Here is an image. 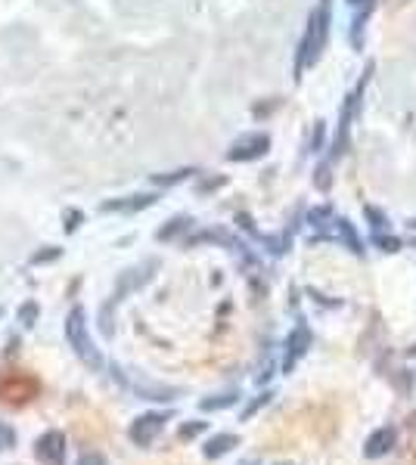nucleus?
<instances>
[{
	"instance_id": "nucleus-1",
	"label": "nucleus",
	"mask_w": 416,
	"mask_h": 465,
	"mask_svg": "<svg viewBox=\"0 0 416 465\" xmlns=\"http://www.w3.org/2000/svg\"><path fill=\"white\" fill-rule=\"evenodd\" d=\"M327 38H329V0H323L320 6L308 16V28H305V38H301V47H299V62H295V72L311 68L317 59H320L323 47H327Z\"/></svg>"
},
{
	"instance_id": "nucleus-2",
	"label": "nucleus",
	"mask_w": 416,
	"mask_h": 465,
	"mask_svg": "<svg viewBox=\"0 0 416 465\" xmlns=\"http://www.w3.org/2000/svg\"><path fill=\"white\" fill-rule=\"evenodd\" d=\"M66 338H69V348L75 351V357L88 366V369L100 372L103 369V354L100 348L94 344L90 338V329H88V316H84V307H72L66 316Z\"/></svg>"
},
{
	"instance_id": "nucleus-3",
	"label": "nucleus",
	"mask_w": 416,
	"mask_h": 465,
	"mask_svg": "<svg viewBox=\"0 0 416 465\" xmlns=\"http://www.w3.org/2000/svg\"><path fill=\"white\" fill-rule=\"evenodd\" d=\"M34 456H38L41 465H66V456H69V441L62 432H44L38 441H34Z\"/></svg>"
},
{
	"instance_id": "nucleus-4",
	"label": "nucleus",
	"mask_w": 416,
	"mask_h": 465,
	"mask_svg": "<svg viewBox=\"0 0 416 465\" xmlns=\"http://www.w3.org/2000/svg\"><path fill=\"white\" fill-rule=\"evenodd\" d=\"M165 422H168L165 413H143V415H137V419L131 422V428H128V438L137 443V447H150V443L156 441L162 432H165Z\"/></svg>"
},
{
	"instance_id": "nucleus-5",
	"label": "nucleus",
	"mask_w": 416,
	"mask_h": 465,
	"mask_svg": "<svg viewBox=\"0 0 416 465\" xmlns=\"http://www.w3.org/2000/svg\"><path fill=\"white\" fill-rule=\"evenodd\" d=\"M267 146H271L267 133H245V137H239L236 143L230 146L227 159H230V161H252V159H261V155L267 152Z\"/></svg>"
},
{
	"instance_id": "nucleus-6",
	"label": "nucleus",
	"mask_w": 416,
	"mask_h": 465,
	"mask_svg": "<svg viewBox=\"0 0 416 465\" xmlns=\"http://www.w3.org/2000/svg\"><path fill=\"white\" fill-rule=\"evenodd\" d=\"M308 348H311V329H308L305 323H299V326H295L292 333H289V338H286V360H283V372L292 369V366L308 354Z\"/></svg>"
},
{
	"instance_id": "nucleus-7",
	"label": "nucleus",
	"mask_w": 416,
	"mask_h": 465,
	"mask_svg": "<svg viewBox=\"0 0 416 465\" xmlns=\"http://www.w3.org/2000/svg\"><path fill=\"white\" fill-rule=\"evenodd\" d=\"M394 443H398V432H394L392 425H383V428H376L370 438H366L364 456H366V460H383V456H389L394 450Z\"/></svg>"
},
{
	"instance_id": "nucleus-8",
	"label": "nucleus",
	"mask_w": 416,
	"mask_h": 465,
	"mask_svg": "<svg viewBox=\"0 0 416 465\" xmlns=\"http://www.w3.org/2000/svg\"><path fill=\"white\" fill-rule=\"evenodd\" d=\"M122 378V385H128L137 397H143V400H174L178 397V391L174 388H165V385H153V382H134V378H125V376H118Z\"/></svg>"
},
{
	"instance_id": "nucleus-9",
	"label": "nucleus",
	"mask_w": 416,
	"mask_h": 465,
	"mask_svg": "<svg viewBox=\"0 0 416 465\" xmlns=\"http://www.w3.org/2000/svg\"><path fill=\"white\" fill-rule=\"evenodd\" d=\"M239 443L236 434H230V432H224V434H215V438H208L206 441V447H202V456L206 460H221V456H227L230 450H234Z\"/></svg>"
},
{
	"instance_id": "nucleus-10",
	"label": "nucleus",
	"mask_w": 416,
	"mask_h": 465,
	"mask_svg": "<svg viewBox=\"0 0 416 465\" xmlns=\"http://www.w3.org/2000/svg\"><path fill=\"white\" fill-rule=\"evenodd\" d=\"M156 202V196H128L122 202H106L103 211H140V208H150Z\"/></svg>"
},
{
	"instance_id": "nucleus-11",
	"label": "nucleus",
	"mask_w": 416,
	"mask_h": 465,
	"mask_svg": "<svg viewBox=\"0 0 416 465\" xmlns=\"http://www.w3.org/2000/svg\"><path fill=\"white\" fill-rule=\"evenodd\" d=\"M239 400V394H217V397H206V400H199V410H206V413H215V410H230Z\"/></svg>"
},
{
	"instance_id": "nucleus-12",
	"label": "nucleus",
	"mask_w": 416,
	"mask_h": 465,
	"mask_svg": "<svg viewBox=\"0 0 416 465\" xmlns=\"http://www.w3.org/2000/svg\"><path fill=\"white\" fill-rule=\"evenodd\" d=\"M336 227H338V232H342L345 242H348V249L355 251V255H361L364 245H361V239H357V232L351 230V223H348V221H336Z\"/></svg>"
},
{
	"instance_id": "nucleus-13",
	"label": "nucleus",
	"mask_w": 416,
	"mask_h": 465,
	"mask_svg": "<svg viewBox=\"0 0 416 465\" xmlns=\"http://www.w3.org/2000/svg\"><path fill=\"white\" fill-rule=\"evenodd\" d=\"M206 428H208V422H199V419H196V422H187V425H180L178 438H180V441H193V438H199V434L206 432Z\"/></svg>"
},
{
	"instance_id": "nucleus-14",
	"label": "nucleus",
	"mask_w": 416,
	"mask_h": 465,
	"mask_svg": "<svg viewBox=\"0 0 416 465\" xmlns=\"http://www.w3.org/2000/svg\"><path fill=\"white\" fill-rule=\"evenodd\" d=\"M19 320H23V326L32 329L34 323H38V301H25V305L19 307Z\"/></svg>"
},
{
	"instance_id": "nucleus-15",
	"label": "nucleus",
	"mask_w": 416,
	"mask_h": 465,
	"mask_svg": "<svg viewBox=\"0 0 416 465\" xmlns=\"http://www.w3.org/2000/svg\"><path fill=\"white\" fill-rule=\"evenodd\" d=\"M13 447H16V432H13V425L0 422V453H4V450H13Z\"/></svg>"
},
{
	"instance_id": "nucleus-16",
	"label": "nucleus",
	"mask_w": 416,
	"mask_h": 465,
	"mask_svg": "<svg viewBox=\"0 0 416 465\" xmlns=\"http://www.w3.org/2000/svg\"><path fill=\"white\" fill-rule=\"evenodd\" d=\"M190 223V217H174V221H168V227L165 230H159V239H171L174 232H180L183 227Z\"/></svg>"
},
{
	"instance_id": "nucleus-17",
	"label": "nucleus",
	"mask_w": 416,
	"mask_h": 465,
	"mask_svg": "<svg viewBox=\"0 0 416 465\" xmlns=\"http://www.w3.org/2000/svg\"><path fill=\"white\" fill-rule=\"evenodd\" d=\"M366 217H370V221H373V227H376V230H389V217H385V214H379L376 208H366Z\"/></svg>"
},
{
	"instance_id": "nucleus-18",
	"label": "nucleus",
	"mask_w": 416,
	"mask_h": 465,
	"mask_svg": "<svg viewBox=\"0 0 416 465\" xmlns=\"http://www.w3.org/2000/svg\"><path fill=\"white\" fill-rule=\"evenodd\" d=\"M267 404H271V394H261V397H258V400H252V404H249V406H245L243 419H249V415H252V413H258V410H261V406H267Z\"/></svg>"
},
{
	"instance_id": "nucleus-19",
	"label": "nucleus",
	"mask_w": 416,
	"mask_h": 465,
	"mask_svg": "<svg viewBox=\"0 0 416 465\" xmlns=\"http://www.w3.org/2000/svg\"><path fill=\"white\" fill-rule=\"evenodd\" d=\"M81 221H84L81 211H69V214H66V232H75V230H79Z\"/></svg>"
},
{
	"instance_id": "nucleus-20",
	"label": "nucleus",
	"mask_w": 416,
	"mask_h": 465,
	"mask_svg": "<svg viewBox=\"0 0 416 465\" xmlns=\"http://www.w3.org/2000/svg\"><path fill=\"white\" fill-rule=\"evenodd\" d=\"M376 245H383L385 251H398V249H401V242H398V239L383 236V232H379V236H376Z\"/></svg>"
},
{
	"instance_id": "nucleus-21",
	"label": "nucleus",
	"mask_w": 416,
	"mask_h": 465,
	"mask_svg": "<svg viewBox=\"0 0 416 465\" xmlns=\"http://www.w3.org/2000/svg\"><path fill=\"white\" fill-rule=\"evenodd\" d=\"M190 174H193V171H174V174H168V178H153V180L162 183V187H168V183H178L183 178H190Z\"/></svg>"
},
{
	"instance_id": "nucleus-22",
	"label": "nucleus",
	"mask_w": 416,
	"mask_h": 465,
	"mask_svg": "<svg viewBox=\"0 0 416 465\" xmlns=\"http://www.w3.org/2000/svg\"><path fill=\"white\" fill-rule=\"evenodd\" d=\"M60 255H62L60 249H51V251H41V255H34L32 260H34V264H44V260H56Z\"/></svg>"
},
{
	"instance_id": "nucleus-23",
	"label": "nucleus",
	"mask_w": 416,
	"mask_h": 465,
	"mask_svg": "<svg viewBox=\"0 0 416 465\" xmlns=\"http://www.w3.org/2000/svg\"><path fill=\"white\" fill-rule=\"evenodd\" d=\"M79 465H106V460L100 453H84L81 460H79Z\"/></svg>"
},
{
	"instance_id": "nucleus-24",
	"label": "nucleus",
	"mask_w": 416,
	"mask_h": 465,
	"mask_svg": "<svg viewBox=\"0 0 416 465\" xmlns=\"http://www.w3.org/2000/svg\"><path fill=\"white\" fill-rule=\"evenodd\" d=\"M348 4H355V6L361 4V6H366V4H370V0H348Z\"/></svg>"
},
{
	"instance_id": "nucleus-25",
	"label": "nucleus",
	"mask_w": 416,
	"mask_h": 465,
	"mask_svg": "<svg viewBox=\"0 0 416 465\" xmlns=\"http://www.w3.org/2000/svg\"><path fill=\"white\" fill-rule=\"evenodd\" d=\"M243 465H252V462H243Z\"/></svg>"
}]
</instances>
